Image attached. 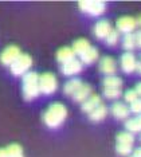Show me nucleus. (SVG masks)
<instances>
[{"mask_svg":"<svg viewBox=\"0 0 141 157\" xmlns=\"http://www.w3.org/2000/svg\"><path fill=\"white\" fill-rule=\"evenodd\" d=\"M90 95H92V86L89 83H84L81 86V89H78V91L73 95V101L84 103Z\"/></svg>","mask_w":141,"mask_h":157,"instance_id":"obj_15","label":"nucleus"},{"mask_svg":"<svg viewBox=\"0 0 141 157\" xmlns=\"http://www.w3.org/2000/svg\"><path fill=\"white\" fill-rule=\"evenodd\" d=\"M110 112L113 114L114 118L117 120H128L129 113H131V109L122 102H114L110 108Z\"/></svg>","mask_w":141,"mask_h":157,"instance_id":"obj_12","label":"nucleus"},{"mask_svg":"<svg viewBox=\"0 0 141 157\" xmlns=\"http://www.w3.org/2000/svg\"><path fill=\"white\" fill-rule=\"evenodd\" d=\"M132 148L133 146L131 145H122V144H117L116 145V151H117L118 155L121 156H128L132 153Z\"/></svg>","mask_w":141,"mask_h":157,"instance_id":"obj_27","label":"nucleus"},{"mask_svg":"<svg viewBox=\"0 0 141 157\" xmlns=\"http://www.w3.org/2000/svg\"><path fill=\"white\" fill-rule=\"evenodd\" d=\"M116 70H117V65H116V60L112 56H104L100 60V71L104 73L106 77L114 75Z\"/></svg>","mask_w":141,"mask_h":157,"instance_id":"obj_11","label":"nucleus"},{"mask_svg":"<svg viewBox=\"0 0 141 157\" xmlns=\"http://www.w3.org/2000/svg\"><path fill=\"white\" fill-rule=\"evenodd\" d=\"M135 90L137 91V94H139V95H141V82H139V83H137V85H136Z\"/></svg>","mask_w":141,"mask_h":157,"instance_id":"obj_33","label":"nucleus"},{"mask_svg":"<svg viewBox=\"0 0 141 157\" xmlns=\"http://www.w3.org/2000/svg\"><path fill=\"white\" fill-rule=\"evenodd\" d=\"M131 112H133L135 114H141V99H137V101H135L133 103H131Z\"/></svg>","mask_w":141,"mask_h":157,"instance_id":"obj_29","label":"nucleus"},{"mask_svg":"<svg viewBox=\"0 0 141 157\" xmlns=\"http://www.w3.org/2000/svg\"><path fill=\"white\" fill-rule=\"evenodd\" d=\"M32 66V58L28 54H22L18 58L14 65L10 67L11 73L16 77H23L30 71V67Z\"/></svg>","mask_w":141,"mask_h":157,"instance_id":"obj_3","label":"nucleus"},{"mask_svg":"<svg viewBox=\"0 0 141 157\" xmlns=\"http://www.w3.org/2000/svg\"><path fill=\"white\" fill-rule=\"evenodd\" d=\"M135 38H136V46L139 48H141V30H139L135 34Z\"/></svg>","mask_w":141,"mask_h":157,"instance_id":"obj_30","label":"nucleus"},{"mask_svg":"<svg viewBox=\"0 0 141 157\" xmlns=\"http://www.w3.org/2000/svg\"><path fill=\"white\" fill-rule=\"evenodd\" d=\"M22 85H23V97L26 101H34L41 94L39 75L35 71H28L26 75L22 77Z\"/></svg>","mask_w":141,"mask_h":157,"instance_id":"obj_2","label":"nucleus"},{"mask_svg":"<svg viewBox=\"0 0 141 157\" xmlns=\"http://www.w3.org/2000/svg\"><path fill=\"white\" fill-rule=\"evenodd\" d=\"M82 81L81 79H78V78H71V79H69L66 83H65V86H63V93L66 95H73L75 94V93L78 91V89H81L82 86Z\"/></svg>","mask_w":141,"mask_h":157,"instance_id":"obj_16","label":"nucleus"},{"mask_svg":"<svg viewBox=\"0 0 141 157\" xmlns=\"http://www.w3.org/2000/svg\"><path fill=\"white\" fill-rule=\"evenodd\" d=\"M136 20H137V24H139V26H141V15H140L139 17H137Z\"/></svg>","mask_w":141,"mask_h":157,"instance_id":"obj_35","label":"nucleus"},{"mask_svg":"<svg viewBox=\"0 0 141 157\" xmlns=\"http://www.w3.org/2000/svg\"><path fill=\"white\" fill-rule=\"evenodd\" d=\"M97 59H98V50L96 47H92L90 50H88V51L81 56V62L85 63V65H92Z\"/></svg>","mask_w":141,"mask_h":157,"instance_id":"obj_20","label":"nucleus"},{"mask_svg":"<svg viewBox=\"0 0 141 157\" xmlns=\"http://www.w3.org/2000/svg\"><path fill=\"white\" fill-rule=\"evenodd\" d=\"M90 48H92L90 42L88 40V39H84V38L77 39V40L74 42V44H73V51L75 52V55H79V56H82Z\"/></svg>","mask_w":141,"mask_h":157,"instance_id":"obj_17","label":"nucleus"},{"mask_svg":"<svg viewBox=\"0 0 141 157\" xmlns=\"http://www.w3.org/2000/svg\"><path fill=\"white\" fill-rule=\"evenodd\" d=\"M113 30L110 26V23L108 22V20H98V22L96 23V26H94V35H96L97 39H106L108 35L110 34V31Z\"/></svg>","mask_w":141,"mask_h":157,"instance_id":"obj_10","label":"nucleus"},{"mask_svg":"<svg viewBox=\"0 0 141 157\" xmlns=\"http://www.w3.org/2000/svg\"><path fill=\"white\" fill-rule=\"evenodd\" d=\"M106 114H108V108L104 103H101L98 108L89 114V120L92 121V122H100V121H102L105 117H106Z\"/></svg>","mask_w":141,"mask_h":157,"instance_id":"obj_19","label":"nucleus"},{"mask_svg":"<svg viewBox=\"0 0 141 157\" xmlns=\"http://www.w3.org/2000/svg\"><path fill=\"white\" fill-rule=\"evenodd\" d=\"M104 86L105 87H112V89H120L122 86V79H121V78H118L117 75L105 77Z\"/></svg>","mask_w":141,"mask_h":157,"instance_id":"obj_23","label":"nucleus"},{"mask_svg":"<svg viewBox=\"0 0 141 157\" xmlns=\"http://www.w3.org/2000/svg\"><path fill=\"white\" fill-rule=\"evenodd\" d=\"M73 59H75V52L73 51V47H62L58 50L57 60L59 63L65 65V63L70 62V60H73Z\"/></svg>","mask_w":141,"mask_h":157,"instance_id":"obj_14","label":"nucleus"},{"mask_svg":"<svg viewBox=\"0 0 141 157\" xmlns=\"http://www.w3.org/2000/svg\"><path fill=\"white\" fill-rule=\"evenodd\" d=\"M6 149H7V153H8V157H24L23 149L18 144H10Z\"/></svg>","mask_w":141,"mask_h":157,"instance_id":"obj_24","label":"nucleus"},{"mask_svg":"<svg viewBox=\"0 0 141 157\" xmlns=\"http://www.w3.org/2000/svg\"><path fill=\"white\" fill-rule=\"evenodd\" d=\"M117 31L118 33H124L126 34H132V31L137 26V20L132 16H122L117 20Z\"/></svg>","mask_w":141,"mask_h":157,"instance_id":"obj_7","label":"nucleus"},{"mask_svg":"<svg viewBox=\"0 0 141 157\" xmlns=\"http://www.w3.org/2000/svg\"><path fill=\"white\" fill-rule=\"evenodd\" d=\"M132 157H133V156H132Z\"/></svg>","mask_w":141,"mask_h":157,"instance_id":"obj_36","label":"nucleus"},{"mask_svg":"<svg viewBox=\"0 0 141 157\" xmlns=\"http://www.w3.org/2000/svg\"><path fill=\"white\" fill-rule=\"evenodd\" d=\"M133 142H135V137H133V133H131V132H121V133L117 134V144L133 146Z\"/></svg>","mask_w":141,"mask_h":157,"instance_id":"obj_21","label":"nucleus"},{"mask_svg":"<svg viewBox=\"0 0 141 157\" xmlns=\"http://www.w3.org/2000/svg\"><path fill=\"white\" fill-rule=\"evenodd\" d=\"M22 54H23V52L20 51V48L18 47V46H8V47H6L2 51V54H0V62L4 66L11 67L14 65V62H15Z\"/></svg>","mask_w":141,"mask_h":157,"instance_id":"obj_6","label":"nucleus"},{"mask_svg":"<svg viewBox=\"0 0 141 157\" xmlns=\"http://www.w3.org/2000/svg\"><path fill=\"white\" fill-rule=\"evenodd\" d=\"M78 7L82 12L88 13L90 16H100L106 10V6H105L104 2H90V0L79 2Z\"/></svg>","mask_w":141,"mask_h":157,"instance_id":"obj_5","label":"nucleus"},{"mask_svg":"<svg viewBox=\"0 0 141 157\" xmlns=\"http://www.w3.org/2000/svg\"><path fill=\"white\" fill-rule=\"evenodd\" d=\"M122 47L126 50V52H132V50H135V47H137L135 34L124 35V39H122Z\"/></svg>","mask_w":141,"mask_h":157,"instance_id":"obj_22","label":"nucleus"},{"mask_svg":"<svg viewBox=\"0 0 141 157\" xmlns=\"http://www.w3.org/2000/svg\"><path fill=\"white\" fill-rule=\"evenodd\" d=\"M39 89H41L42 94L45 95H50L55 93V90L58 89L57 77L53 73H43L42 75H39Z\"/></svg>","mask_w":141,"mask_h":157,"instance_id":"obj_4","label":"nucleus"},{"mask_svg":"<svg viewBox=\"0 0 141 157\" xmlns=\"http://www.w3.org/2000/svg\"><path fill=\"white\" fill-rule=\"evenodd\" d=\"M121 69L124 71L125 74H131L133 71L136 70L137 67V62H136V58L135 55L132 54V52H124V54L121 55Z\"/></svg>","mask_w":141,"mask_h":157,"instance_id":"obj_9","label":"nucleus"},{"mask_svg":"<svg viewBox=\"0 0 141 157\" xmlns=\"http://www.w3.org/2000/svg\"><path fill=\"white\" fill-rule=\"evenodd\" d=\"M136 71H137V73H139V74H141V62H139V63H137Z\"/></svg>","mask_w":141,"mask_h":157,"instance_id":"obj_34","label":"nucleus"},{"mask_svg":"<svg viewBox=\"0 0 141 157\" xmlns=\"http://www.w3.org/2000/svg\"><path fill=\"white\" fill-rule=\"evenodd\" d=\"M124 98H125V101L126 102H129V103H133L135 101H137L139 99V94H137V91L133 89V90H128L124 94Z\"/></svg>","mask_w":141,"mask_h":157,"instance_id":"obj_28","label":"nucleus"},{"mask_svg":"<svg viewBox=\"0 0 141 157\" xmlns=\"http://www.w3.org/2000/svg\"><path fill=\"white\" fill-rule=\"evenodd\" d=\"M82 66H84V63H82L79 59L75 58L73 60H70V62H67V63H65V65H62V67H61V71H62L63 75L71 77V75H75V74L81 73L82 69H84Z\"/></svg>","mask_w":141,"mask_h":157,"instance_id":"obj_8","label":"nucleus"},{"mask_svg":"<svg viewBox=\"0 0 141 157\" xmlns=\"http://www.w3.org/2000/svg\"><path fill=\"white\" fill-rule=\"evenodd\" d=\"M118 39H120V33H118L117 30H112L110 34L108 35V38L105 39V40H106L108 46H116L118 43Z\"/></svg>","mask_w":141,"mask_h":157,"instance_id":"obj_26","label":"nucleus"},{"mask_svg":"<svg viewBox=\"0 0 141 157\" xmlns=\"http://www.w3.org/2000/svg\"><path fill=\"white\" fill-rule=\"evenodd\" d=\"M66 117H67L66 106L61 102H54L47 108L45 114H43V122L46 124V126L55 129V128H59L63 124Z\"/></svg>","mask_w":141,"mask_h":157,"instance_id":"obj_1","label":"nucleus"},{"mask_svg":"<svg viewBox=\"0 0 141 157\" xmlns=\"http://www.w3.org/2000/svg\"><path fill=\"white\" fill-rule=\"evenodd\" d=\"M101 103H102V102H101V97H100V95L98 94H92L84 103H82V112L90 114L93 110H96L97 108H98Z\"/></svg>","mask_w":141,"mask_h":157,"instance_id":"obj_13","label":"nucleus"},{"mask_svg":"<svg viewBox=\"0 0 141 157\" xmlns=\"http://www.w3.org/2000/svg\"><path fill=\"white\" fill-rule=\"evenodd\" d=\"M125 128L131 133H139L141 132V114L133 117V118H128L125 121Z\"/></svg>","mask_w":141,"mask_h":157,"instance_id":"obj_18","label":"nucleus"},{"mask_svg":"<svg viewBox=\"0 0 141 157\" xmlns=\"http://www.w3.org/2000/svg\"><path fill=\"white\" fill-rule=\"evenodd\" d=\"M0 157H8V153H7V149L0 148Z\"/></svg>","mask_w":141,"mask_h":157,"instance_id":"obj_32","label":"nucleus"},{"mask_svg":"<svg viewBox=\"0 0 141 157\" xmlns=\"http://www.w3.org/2000/svg\"><path fill=\"white\" fill-rule=\"evenodd\" d=\"M133 157H141V148H137L133 151Z\"/></svg>","mask_w":141,"mask_h":157,"instance_id":"obj_31","label":"nucleus"},{"mask_svg":"<svg viewBox=\"0 0 141 157\" xmlns=\"http://www.w3.org/2000/svg\"><path fill=\"white\" fill-rule=\"evenodd\" d=\"M121 89H112V87H105L104 89V95L108 99H117L121 97Z\"/></svg>","mask_w":141,"mask_h":157,"instance_id":"obj_25","label":"nucleus"}]
</instances>
